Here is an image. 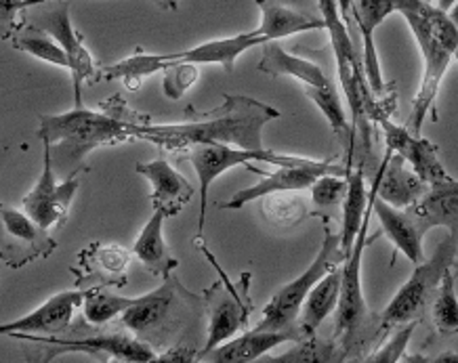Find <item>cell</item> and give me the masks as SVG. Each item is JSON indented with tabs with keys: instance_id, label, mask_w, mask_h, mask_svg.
Masks as SVG:
<instances>
[{
	"instance_id": "obj_1",
	"label": "cell",
	"mask_w": 458,
	"mask_h": 363,
	"mask_svg": "<svg viewBox=\"0 0 458 363\" xmlns=\"http://www.w3.org/2000/svg\"><path fill=\"white\" fill-rule=\"evenodd\" d=\"M219 107L210 112L194 114L190 122L183 124H137L132 129L135 139L149 141L156 148L179 154L190 151L196 145H236L240 149H265L263 126L278 120L282 114L267 103H261L244 95H223Z\"/></svg>"
},
{
	"instance_id": "obj_2",
	"label": "cell",
	"mask_w": 458,
	"mask_h": 363,
	"mask_svg": "<svg viewBox=\"0 0 458 363\" xmlns=\"http://www.w3.org/2000/svg\"><path fill=\"white\" fill-rule=\"evenodd\" d=\"M146 122H149L146 114L129 110L123 97L114 95L110 101L104 103L101 112L74 107L59 116H42L38 139L51 145L53 165H72L74 174H78L90 151L101 145L131 141L135 139L132 129Z\"/></svg>"
},
{
	"instance_id": "obj_3",
	"label": "cell",
	"mask_w": 458,
	"mask_h": 363,
	"mask_svg": "<svg viewBox=\"0 0 458 363\" xmlns=\"http://www.w3.org/2000/svg\"><path fill=\"white\" fill-rule=\"evenodd\" d=\"M395 9L406 17L425 62L423 80L408 118V129L419 135L425 116L431 114L433 122L439 120L436 101L452 57L458 62V26L445 11L429 0H395Z\"/></svg>"
},
{
	"instance_id": "obj_4",
	"label": "cell",
	"mask_w": 458,
	"mask_h": 363,
	"mask_svg": "<svg viewBox=\"0 0 458 363\" xmlns=\"http://www.w3.org/2000/svg\"><path fill=\"white\" fill-rule=\"evenodd\" d=\"M372 199L366 213L364 225H361L358 240H355L352 257L343 265V288L339 307H336V322H335V338L345 349L347 357H360L370 342H375L377 334H381V316L375 319L370 313L369 302L361 292V258H364L366 244H369V227Z\"/></svg>"
},
{
	"instance_id": "obj_5",
	"label": "cell",
	"mask_w": 458,
	"mask_h": 363,
	"mask_svg": "<svg viewBox=\"0 0 458 363\" xmlns=\"http://www.w3.org/2000/svg\"><path fill=\"white\" fill-rule=\"evenodd\" d=\"M347 261L345 252L341 248V233L330 232L328 219H324V238L322 246L313 258V263L301 274L297 280L286 283L284 288L274 294L267 305H265L261 313V322L255 325L259 332H293V334H301L299 317L303 311V305L307 296L316 283H319L333 271L336 265H343Z\"/></svg>"
},
{
	"instance_id": "obj_6",
	"label": "cell",
	"mask_w": 458,
	"mask_h": 363,
	"mask_svg": "<svg viewBox=\"0 0 458 363\" xmlns=\"http://www.w3.org/2000/svg\"><path fill=\"white\" fill-rule=\"evenodd\" d=\"M456 254L458 240L448 233L439 241L429 261L414 265L412 275L397 290L394 300L381 313L383 330L394 328V325L420 322L427 307L433 305V300H436L444 275L454 267Z\"/></svg>"
},
{
	"instance_id": "obj_7",
	"label": "cell",
	"mask_w": 458,
	"mask_h": 363,
	"mask_svg": "<svg viewBox=\"0 0 458 363\" xmlns=\"http://www.w3.org/2000/svg\"><path fill=\"white\" fill-rule=\"evenodd\" d=\"M11 338L32 344L26 349L28 363H51L57 357L68 353H87L98 359H124L132 363H152L156 361L154 347L140 341L137 336L123 334V332H101L81 338H62V336H36V334H11Z\"/></svg>"
},
{
	"instance_id": "obj_8",
	"label": "cell",
	"mask_w": 458,
	"mask_h": 363,
	"mask_svg": "<svg viewBox=\"0 0 458 363\" xmlns=\"http://www.w3.org/2000/svg\"><path fill=\"white\" fill-rule=\"evenodd\" d=\"M200 308H204L202 299L198 300L196 296H191L171 275L165 277L162 286L154 292L137 299L135 305L123 316V325L143 342L152 338L160 342L183 325L190 311H200Z\"/></svg>"
},
{
	"instance_id": "obj_9",
	"label": "cell",
	"mask_w": 458,
	"mask_h": 363,
	"mask_svg": "<svg viewBox=\"0 0 458 363\" xmlns=\"http://www.w3.org/2000/svg\"><path fill=\"white\" fill-rule=\"evenodd\" d=\"M196 244L200 246V241L196 240ZM200 250L207 254V258L215 265L216 274L221 275V282H215L213 286L207 288L202 292V302L208 311V334H207V344L198 355V363L204 355H208L210 350H215L216 347H221L223 342L232 341L233 336L238 334L240 330L249 324V317L252 313V305L249 299V283H246L242 292L233 286L232 280L225 275L216 261L213 258V254L207 250V246H200Z\"/></svg>"
},
{
	"instance_id": "obj_10",
	"label": "cell",
	"mask_w": 458,
	"mask_h": 363,
	"mask_svg": "<svg viewBox=\"0 0 458 363\" xmlns=\"http://www.w3.org/2000/svg\"><path fill=\"white\" fill-rule=\"evenodd\" d=\"M190 165L194 166L200 181V221H198V235L204 233V221H207V199L208 190L219 179L223 173H227L233 166H246L250 162H267L274 166H293L301 162L299 156H280L269 149H240L229 148V145H196L188 151Z\"/></svg>"
},
{
	"instance_id": "obj_11",
	"label": "cell",
	"mask_w": 458,
	"mask_h": 363,
	"mask_svg": "<svg viewBox=\"0 0 458 363\" xmlns=\"http://www.w3.org/2000/svg\"><path fill=\"white\" fill-rule=\"evenodd\" d=\"M23 23H30V26H36L45 30L47 34H51L59 45L64 46V51L68 53L70 57V72L72 80H74V106L82 107V84L98 82L99 80V70L93 62V55L87 51L81 34L72 28L70 21V4L59 3L55 9H45L36 11L26 9L21 11Z\"/></svg>"
},
{
	"instance_id": "obj_12",
	"label": "cell",
	"mask_w": 458,
	"mask_h": 363,
	"mask_svg": "<svg viewBox=\"0 0 458 363\" xmlns=\"http://www.w3.org/2000/svg\"><path fill=\"white\" fill-rule=\"evenodd\" d=\"M42 173L36 181L34 190L28 191L21 199L23 213H26L34 223H38L42 229L62 227L68 219L72 199H74L81 181L78 174H72L62 183L55 181V171H53V149L51 145L42 143Z\"/></svg>"
},
{
	"instance_id": "obj_13",
	"label": "cell",
	"mask_w": 458,
	"mask_h": 363,
	"mask_svg": "<svg viewBox=\"0 0 458 363\" xmlns=\"http://www.w3.org/2000/svg\"><path fill=\"white\" fill-rule=\"evenodd\" d=\"M347 166L339 165L336 158L327 160H310L301 158V162L293 166H282L276 173L265 174L259 183L246 187L233 193L227 202L219 204L221 210H240L252 199L267 198L271 193H284V191H305L311 190L313 183L319 177H327V174H339V177H347Z\"/></svg>"
},
{
	"instance_id": "obj_14",
	"label": "cell",
	"mask_w": 458,
	"mask_h": 363,
	"mask_svg": "<svg viewBox=\"0 0 458 363\" xmlns=\"http://www.w3.org/2000/svg\"><path fill=\"white\" fill-rule=\"evenodd\" d=\"M4 225L3 238V261L11 269H21L28 263L51 257L57 250V241L51 238L47 229L34 223L26 213L3 206L0 208Z\"/></svg>"
},
{
	"instance_id": "obj_15",
	"label": "cell",
	"mask_w": 458,
	"mask_h": 363,
	"mask_svg": "<svg viewBox=\"0 0 458 363\" xmlns=\"http://www.w3.org/2000/svg\"><path fill=\"white\" fill-rule=\"evenodd\" d=\"M377 124L383 129L387 149L394 151L397 156H402V158L410 165V168H412L427 185L436 187L454 181L444 168L442 160H439V151L436 143H431L429 139L420 135H414L408 126L394 124L389 118H381Z\"/></svg>"
},
{
	"instance_id": "obj_16",
	"label": "cell",
	"mask_w": 458,
	"mask_h": 363,
	"mask_svg": "<svg viewBox=\"0 0 458 363\" xmlns=\"http://www.w3.org/2000/svg\"><path fill=\"white\" fill-rule=\"evenodd\" d=\"M78 305H84L82 290H65L51 296L28 316L0 325V334H64L74 319Z\"/></svg>"
},
{
	"instance_id": "obj_17",
	"label": "cell",
	"mask_w": 458,
	"mask_h": 363,
	"mask_svg": "<svg viewBox=\"0 0 458 363\" xmlns=\"http://www.w3.org/2000/svg\"><path fill=\"white\" fill-rule=\"evenodd\" d=\"M378 191V181L375 177L370 187V199H372V210L381 221L383 233L394 241L397 250H400L403 257L408 258L410 263L420 265L425 261V252H423V240L427 232L420 225L417 216L410 213L408 208H394L383 199H378L377 196Z\"/></svg>"
},
{
	"instance_id": "obj_18",
	"label": "cell",
	"mask_w": 458,
	"mask_h": 363,
	"mask_svg": "<svg viewBox=\"0 0 458 363\" xmlns=\"http://www.w3.org/2000/svg\"><path fill=\"white\" fill-rule=\"evenodd\" d=\"M375 177L378 181V199L394 208H410L429 191V185L412 168H406V160L389 149Z\"/></svg>"
},
{
	"instance_id": "obj_19",
	"label": "cell",
	"mask_w": 458,
	"mask_h": 363,
	"mask_svg": "<svg viewBox=\"0 0 458 363\" xmlns=\"http://www.w3.org/2000/svg\"><path fill=\"white\" fill-rule=\"evenodd\" d=\"M135 171L152 183L154 210H165L168 216H177L194 198V187L190 181L179 174L166 160L140 162Z\"/></svg>"
},
{
	"instance_id": "obj_20",
	"label": "cell",
	"mask_w": 458,
	"mask_h": 363,
	"mask_svg": "<svg viewBox=\"0 0 458 363\" xmlns=\"http://www.w3.org/2000/svg\"><path fill=\"white\" fill-rule=\"evenodd\" d=\"M131 254L116 244H90L87 250L78 254L81 269H74L78 275L76 283L95 282V286H126V269H129Z\"/></svg>"
},
{
	"instance_id": "obj_21",
	"label": "cell",
	"mask_w": 458,
	"mask_h": 363,
	"mask_svg": "<svg viewBox=\"0 0 458 363\" xmlns=\"http://www.w3.org/2000/svg\"><path fill=\"white\" fill-rule=\"evenodd\" d=\"M395 0H355L353 17L360 28L361 42H364V53H361V57H364L366 78H369L372 93L377 97H383L387 87H385L381 76V63H378L375 46V32L391 13H395Z\"/></svg>"
},
{
	"instance_id": "obj_22",
	"label": "cell",
	"mask_w": 458,
	"mask_h": 363,
	"mask_svg": "<svg viewBox=\"0 0 458 363\" xmlns=\"http://www.w3.org/2000/svg\"><path fill=\"white\" fill-rule=\"evenodd\" d=\"M294 0H257L261 9V26L255 32L263 36L267 42H278L286 36L299 32H311V30H327V21L322 15L299 13L291 4Z\"/></svg>"
},
{
	"instance_id": "obj_23",
	"label": "cell",
	"mask_w": 458,
	"mask_h": 363,
	"mask_svg": "<svg viewBox=\"0 0 458 363\" xmlns=\"http://www.w3.org/2000/svg\"><path fill=\"white\" fill-rule=\"evenodd\" d=\"M263 45H267V40L263 36H259L257 32H246L232 36V38L204 42V45H198L190 48V51L166 53V63L168 68L177 63H219L225 68V72H233V63H236V59L244 51Z\"/></svg>"
},
{
	"instance_id": "obj_24",
	"label": "cell",
	"mask_w": 458,
	"mask_h": 363,
	"mask_svg": "<svg viewBox=\"0 0 458 363\" xmlns=\"http://www.w3.org/2000/svg\"><path fill=\"white\" fill-rule=\"evenodd\" d=\"M303 336L293 334V332H244L232 341L223 342L221 347L210 350L200 361L207 363H252L259 357L267 355V350L280 347L284 342H297Z\"/></svg>"
},
{
	"instance_id": "obj_25",
	"label": "cell",
	"mask_w": 458,
	"mask_h": 363,
	"mask_svg": "<svg viewBox=\"0 0 458 363\" xmlns=\"http://www.w3.org/2000/svg\"><path fill=\"white\" fill-rule=\"evenodd\" d=\"M408 210L417 216L425 232L445 227L458 240V181L429 187V191Z\"/></svg>"
},
{
	"instance_id": "obj_26",
	"label": "cell",
	"mask_w": 458,
	"mask_h": 363,
	"mask_svg": "<svg viewBox=\"0 0 458 363\" xmlns=\"http://www.w3.org/2000/svg\"><path fill=\"white\" fill-rule=\"evenodd\" d=\"M168 215L165 210H154L152 219L146 223L143 232L137 238L135 246H132V257L140 261L143 267H146L152 275L160 277H171L173 269L179 267L177 258L171 257V250H168L165 241V221Z\"/></svg>"
},
{
	"instance_id": "obj_27",
	"label": "cell",
	"mask_w": 458,
	"mask_h": 363,
	"mask_svg": "<svg viewBox=\"0 0 458 363\" xmlns=\"http://www.w3.org/2000/svg\"><path fill=\"white\" fill-rule=\"evenodd\" d=\"M263 57L259 62V72L269 74L274 78L280 76H293L303 84V87H316V89H328L333 87V82L328 80V76L324 74L322 68L313 62H307L303 57L291 55L282 48L278 42H267L263 45Z\"/></svg>"
},
{
	"instance_id": "obj_28",
	"label": "cell",
	"mask_w": 458,
	"mask_h": 363,
	"mask_svg": "<svg viewBox=\"0 0 458 363\" xmlns=\"http://www.w3.org/2000/svg\"><path fill=\"white\" fill-rule=\"evenodd\" d=\"M341 288H343V267L341 265H336V267L330 271L322 282L316 283V288H313L310 296H307L303 313H301L299 317V328L303 338L316 336V332L319 325L324 324V319H327L333 311H336V307H339V299H341Z\"/></svg>"
},
{
	"instance_id": "obj_29",
	"label": "cell",
	"mask_w": 458,
	"mask_h": 363,
	"mask_svg": "<svg viewBox=\"0 0 458 363\" xmlns=\"http://www.w3.org/2000/svg\"><path fill=\"white\" fill-rule=\"evenodd\" d=\"M347 196L343 202V227H341V248L345 257H352L353 244L364 225L366 213L370 206V193L366 191L364 166L353 165L347 173Z\"/></svg>"
},
{
	"instance_id": "obj_30",
	"label": "cell",
	"mask_w": 458,
	"mask_h": 363,
	"mask_svg": "<svg viewBox=\"0 0 458 363\" xmlns=\"http://www.w3.org/2000/svg\"><path fill=\"white\" fill-rule=\"evenodd\" d=\"M347 353L336 338L307 336L282 355H263L252 363H347Z\"/></svg>"
},
{
	"instance_id": "obj_31",
	"label": "cell",
	"mask_w": 458,
	"mask_h": 363,
	"mask_svg": "<svg viewBox=\"0 0 458 363\" xmlns=\"http://www.w3.org/2000/svg\"><path fill=\"white\" fill-rule=\"evenodd\" d=\"M9 38L13 42L17 51H23L28 53V55L42 59V62H49L53 65H59V68L70 70L68 53H65L64 46L59 45L51 34H47L45 30L23 23V26H15Z\"/></svg>"
},
{
	"instance_id": "obj_32",
	"label": "cell",
	"mask_w": 458,
	"mask_h": 363,
	"mask_svg": "<svg viewBox=\"0 0 458 363\" xmlns=\"http://www.w3.org/2000/svg\"><path fill=\"white\" fill-rule=\"evenodd\" d=\"M166 55H152V53H146L140 46L137 53L124 62L107 65V68L99 70V78L104 80H124L126 87L131 90H137L141 87L143 78L156 74V72H166Z\"/></svg>"
},
{
	"instance_id": "obj_33",
	"label": "cell",
	"mask_w": 458,
	"mask_h": 363,
	"mask_svg": "<svg viewBox=\"0 0 458 363\" xmlns=\"http://www.w3.org/2000/svg\"><path fill=\"white\" fill-rule=\"evenodd\" d=\"M137 299H126L107 290L106 286H93L84 290L82 317L89 325H106L114 317L124 316L135 305Z\"/></svg>"
},
{
	"instance_id": "obj_34",
	"label": "cell",
	"mask_w": 458,
	"mask_h": 363,
	"mask_svg": "<svg viewBox=\"0 0 458 363\" xmlns=\"http://www.w3.org/2000/svg\"><path fill=\"white\" fill-rule=\"evenodd\" d=\"M431 317L437 334L454 336L458 334V296L454 288V274L452 269L444 275L442 286L431 305Z\"/></svg>"
},
{
	"instance_id": "obj_35",
	"label": "cell",
	"mask_w": 458,
	"mask_h": 363,
	"mask_svg": "<svg viewBox=\"0 0 458 363\" xmlns=\"http://www.w3.org/2000/svg\"><path fill=\"white\" fill-rule=\"evenodd\" d=\"M297 191H284V193H271V196L263 198V213L265 219L274 223L278 227H294L301 221L310 216V208L299 196Z\"/></svg>"
},
{
	"instance_id": "obj_36",
	"label": "cell",
	"mask_w": 458,
	"mask_h": 363,
	"mask_svg": "<svg viewBox=\"0 0 458 363\" xmlns=\"http://www.w3.org/2000/svg\"><path fill=\"white\" fill-rule=\"evenodd\" d=\"M417 328H419V322L400 325V330H397L387 342L381 344L375 353H370L369 357H361L360 361H353V363H400L403 359V355H406L410 338H412L414 330Z\"/></svg>"
},
{
	"instance_id": "obj_37",
	"label": "cell",
	"mask_w": 458,
	"mask_h": 363,
	"mask_svg": "<svg viewBox=\"0 0 458 363\" xmlns=\"http://www.w3.org/2000/svg\"><path fill=\"white\" fill-rule=\"evenodd\" d=\"M347 177L339 174H327L319 177L311 187V199L319 208H330V206H339L345 202L347 196Z\"/></svg>"
},
{
	"instance_id": "obj_38",
	"label": "cell",
	"mask_w": 458,
	"mask_h": 363,
	"mask_svg": "<svg viewBox=\"0 0 458 363\" xmlns=\"http://www.w3.org/2000/svg\"><path fill=\"white\" fill-rule=\"evenodd\" d=\"M198 80V68L196 63H177L171 65L165 72V80H162V90L168 99L179 101L190 90L191 84Z\"/></svg>"
},
{
	"instance_id": "obj_39",
	"label": "cell",
	"mask_w": 458,
	"mask_h": 363,
	"mask_svg": "<svg viewBox=\"0 0 458 363\" xmlns=\"http://www.w3.org/2000/svg\"><path fill=\"white\" fill-rule=\"evenodd\" d=\"M28 0H0V17H3V28H4V38L11 36V21L15 20L17 13H21V7Z\"/></svg>"
},
{
	"instance_id": "obj_40",
	"label": "cell",
	"mask_w": 458,
	"mask_h": 363,
	"mask_svg": "<svg viewBox=\"0 0 458 363\" xmlns=\"http://www.w3.org/2000/svg\"><path fill=\"white\" fill-rule=\"evenodd\" d=\"M49 3H57V0H28V3L21 7V11H26L30 7H38V4H49ZM154 3L166 11H174L179 7L181 0H154Z\"/></svg>"
},
{
	"instance_id": "obj_41",
	"label": "cell",
	"mask_w": 458,
	"mask_h": 363,
	"mask_svg": "<svg viewBox=\"0 0 458 363\" xmlns=\"http://www.w3.org/2000/svg\"><path fill=\"white\" fill-rule=\"evenodd\" d=\"M336 4H339L343 21L347 23V28H352V15H353V9H355V0H336Z\"/></svg>"
},
{
	"instance_id": "obj_42",
	"label": "cell",
	"mask_w": 458,
	"mask_h": 363,
	"mask_svg": "<svg viewBox=\"0 0 458 363\" xmlns=\"http://www.w3.org/2000/svg\"><path fill=\"white\" fill-rule=\"evenodd\" d=\"M431 363H458V350H444V353L433 357Z\"/></svg>"
},
{
	"instance_id": "obj_43",
	"label": "cell",
	"mask_w": 458,
	"mask_h": 363,
	"mask_svg": "<svg viewBox=\"0 0 458 363\" xmlns=\"http://www.w3.org/2000/svg\"><path fill=\"white\" fill-rule=\"evenodd\" d=\"M400 363H431V359L429 357L417 353V355H403V359Z\"/></svg>"
},
{
	"instance_id": "obj_44",
	"label": "cell",
	"mask_w": 458,
	"mask_h": 363,
	"mask_svg": "<svg viewBox=\"0 0 458 363\" xmlns=\"http://www.w3.org/2000/svg\"><path fill=\"white\" fill-rule=\"evenodd\" d=\"M454 4H456V0H437V7L445 11V13H450V9L454 7Z\"/></svg>"
},
{
	"instance_id": "obj_45",
	"label": "cell",
	"mask_w": 458,
	"mask_h": 363,
	"mask_svg": "<svg viewBox=\"0 0 458 363\" xmlns=\"http://www.w3.org/2000/svg\"><path fill=\"white\" fill-rule=\"evenodd\" d=\"M448 15L452 17V21H454L456 26H458V0H456V4H454V7L450 9V13H448Z\"/></svg>"
},
{
	"instance_id": "obj_46",
	"label": "cell",
	"mask_w": 458,
	"mask_h": 363,
	"mask_svg": "<svg viewBox=\"0 0 458 363\" xmlns=\"http://www.w3.org/2000/svg\"><path fill=\"white\" fill-rule=\"evenodd\" d=\"M106 363H132V361H124V359H110V361H106Z\"/></svg>"
},
{
	"instance_id": "obj_47",
	"label": "cell",
	"mask_w": 458,
	"mask_h": 363,
	"mask_svg": "<svg viewBox=\"0 0 458 363\" xmlns=\"http://www.w3.org/2000/svg\"><path fill=\"white\" fill-rule=\"evenodd\" d=\"M454 269H456V275H458V254H456V263H454Z\"/></svg>"
},
{
	"instance_id": "obj_48",
	"label": "cell",
	"mask_w": 458,
	"mask_h": 363,
	"mask_svg": "<svg viewBox=\"0 0 458 363\" xmlns=\"http://www.w3.org/2000/svg\"><path fill=\"white\" fill-rule=\"evenodd\" d=\"M429 3H433V0H429Z\"/></svg>"
}]
</instances>
